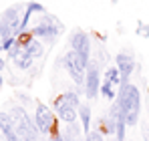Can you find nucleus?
I'll return each mask as SVG.
<instances>
[{
    "instance_id": "f257e3e1",
    "label": "nucleus",
    "mask_w": 149,
    "mask_h": 141,
    "mask_svg": "<svg viewBox=\"0 0 149 141\" xmlns=\"http://www.w3.org/2000/svg\"><path fill=\"white\" fill-rule=\"evenodd\" d=\"M117 105H119L121 113L125 115V123L127 125H137L139 111H141V95H139V89L135 85H131V83L121 85Z\"/></svg>"
},
{
    "instance_id": "f03ea898",
    "label": "nucleus",
    "mask_w": 149,
    "mask_h": 141,
    "mask_svg": "<svg viewBox=\"0 0 149 141\" xmlns=\"http://www.w3.org/2000/svg\"><path fill=\"white\" fill-rule=\"evenodd\" d=\"M8 115H10L12 125H14L18 137L22 141H38V129H36V125L28 119V115H26V111L22 107H12Z\"/></svg>"
},
{
    "instance_id": "7ed1b4c3",
    "label": "nucleus",
    "mask_w": 149,
    "mask_h": 141,
    "mask_svg": "<svg viewBox=\"0 0 149 141\" xmlns=\"http://www.w3.org/2000/svg\"><path fill=\"white\" fill-rule=\"evenodd\" d=\"M63 63H65V69L69 70V75L73 77L74 83H77V85H85V73H87L89 63H87L79 52H74V50H69V52L65 54Z\"/></svg>"
},
{
    "instance_id": "20e7f679",
    "label": "nucleus",
    "mask_w": 149,
    "mask_h": 141,
    "mask_svg": "<svg viewBox=\"0 0 149 141\" xmlns=\"http://www.w3.org/2000/svg\"><path fill=\"white\" fill-rule=\"evenodd\" d=\"M34 125L38 129V133H50L54 127V115L50 113L47 105L38 103L36 105V113H34Z\"/></svg>"
},
{
    "instance_id": "39448f33",
    "label": "nucleus",
    "mask_w": 149,
    "mask_h": 141,
    "mask_svg": "<svg viewBox=\"0 0 149 141\" xmlns=\"http://www.w3.org/2000/svg\"><path fill=\"white\" fill-rule=\"evenodd\" d=\"M101 89V79H99V67L97 63H91L87 67V73H85V93L89 99H95L97 93Z\"/></svg>"
},
{
    "instance_id": "423d86ee",
    "label": "nucleus",
    "mask_w": 149,
    "mask_h": 141,
    "mask_svg": "<svg viewBox=\"0 0 149 141\" xmlns=\"http://www.w3.org/2000/svg\"><path fill=\"white\" fill-rule=\"evenodd\" d=\"M121 85V77H119V70L117 67H111V69H107L105 73V79H103V83H101V93L105 95L109 101L111 99H115V89Z\"/></svg>"
},
{
    "instance_id": "0eeeda50",
    "label": "nucleus",
    "mask_w": 149,
    "mask_h": 141,
    "mask_svg": "<svg viewBox=\"0 0 149 141\" xmlns=\"http://www.w3.org/2000/svg\"><path fill=\"white\" fill-rule=\"evenodd\" d=\"M58 28H61V24L56 22L52 16H47L32 28V36H45V38L52 40L54 34H58Z\"/></svg>"
},
{
    "instance_id": "6e6552de",
    "label": "nucleus",
    "mask_w": 149,
    "mask_h": 141,
    "mask_svg": "<svg viewBox=\"0 0 149 141\" xmlns=\"http://www.w3.org/2000/svg\"><path fill=\"white\" fill-rule=\"evenodd\" d=\"M71 47H73L74 52H79L87 63H89V59H91V40H89V36L85 34V32H74L73 36H71Z\"/></svg>"
},
{
    "instance_id": "1a4fd4ad",
    "label": "nucleus",
    "mask_w": 149,
    "mask_h": 141,
    "mask_svg": "<svg viewBox=\"0 0 149 141\" xmlns=\"http://www.w3.org/2000/svg\"><path fill=\"white\" fill-rule=\"evenodd\" d=\"M115 63H117V70H119V77H121V85H127V81H129V77L133 73V67H135L133 57L129 52H119Z\"/></svg>"
},
{
    "instance_id": "9d476101",
    "label": "nucleus",
    "mask_w": 149,
    "mask_h": 141,
    "mask_svg": "<svg viewBox=\"0 0 149 141\" xmlns=\"http://www.w3.org/2000/svg\"><path fill=\"white\" fill-rule=\"evenodd\" d=\"M109 117L111 121L115 123V133H117V139L123 141L125 139V115L121 113V109H119V105L117 103H113V107H111V111H109Z\"/></svg>"
},
{
    "instance_id": "9b49d317",
    "label": "nucleus",
    "mask_w": 149,
    "mask_h": 141,
    "mask_svg": "<svg viewBox=\"0 0 149 141\" xmlns=\"http://www.w3.org/2000/svg\"><path fill=\"white\" fill-rule=\"evenodd\" d=\"M54 107H56V113H58L61 121H65V123H74L77 121V109L71 107V105H67L63 101V97L54 99Z\"/></svg>"
},
{
    "instance_id": "f8f14e48",
    "label": "nucleus",
    "mask_w": 149,
    "mask_h": 141,
    "mask_svg": "<svg viewBox=\"0 0 149 141\" xmlns=\"http://www.w3.org/2000/svg\"><path fill=\"white\" fill-rule=\"evenodd\" d=\"M0 131H2V135L8 141H22L18 137V133H16V129L12 125V119H10L8 113H0Z\"/></svg>"
},
{
    "instance_id": "ddd939ff",
    "label": "nucleus",
    "mask_w": 149,
    "mask_h": 141,
    "mask_svg": "<svg viewBox=\"0 0 149 141\" xmlns=\"http://www.w3.org/2000/svg\"><path fill=\"white\" fill-rule=\"evenodd\" d=\"M24 48H26V52L32 57V59H38V57H42V45L36 40V38H30L28 43L24 45Z\"/></svg>"
},
{
    "instance_id": "4468645a",
    "label": "nucleus",
    "mask_w": 149,
    "mask_h": 141,
    "mask_svg": "<svg viewBox=\"0 0 149 141\" xmlns=\"http://www.w3.org/2000/svg\"><path fill=\"white\" fill-rule=\"evenodd\" d=\"M65 141H81V129H79V125H77V121L74 123H69V127L65 129Z\"/></svg>"
},
{
    "instance_id": "2eb2a0df",
    "label": "nucleus",
    "mask_w": 149,
    "mask_h": 141,
    "mask_svg": "<svg viewBox=\"0 0 149 141\" xmlns=\"http://www.w3.org/2000/svg\"><path fill=\"white\" fill-rule=\"evenodd\" d=\"M79 115H81V121H83V131L89 133L91 131V109L89 107H79Z\"/></svg>"
},
{
    "instance_id": "dca6fc26",
    "label": "nucleus",
    "mask_w": 149,
    "mask_h": 141,
    "mask_svg": "<svg viewBox=\"0 0 149 141\" xmlns=\"http://www.w3.org/2000/svg\"><path fill=\"white\" fill-rule=\"evenodd\" d=\"M14 63H16V67H18V69L24 70V69H28V67H30V63H32V57L26 52V48H22V50H20V54L14 59Z\"/></svg>"
},
{
    "instance_id": "f3484780",
    "label": "nucleus",
    "mask_w": 149,
    "mask_h": 141,
    "mask_svg": "<svg viewBox=\"0 0 149 141\" xmlns=\"http://www.w3.org/2000/svg\"><path fill=\"white\" fill-rule=\"evenodd\" d=\"M63 101L67 103V105H71V107H81V103H79V95L73 93V91H67V93L63 95Z\"/></svg>"
},
{
    "instance_id": "a211bd4d",
    "label": "nucleus",
    "mask_w": 149,
    "mask_h": 141,
    "mask_svg": "<svg viewBox=\"0 0 149 141\" xmlns=\"http://www.w3.org/2000/svg\"><path fill=\"white\" fill-rule=\"evenodd\" d=\"M87 141H103V137H101V133H97V131H89L87 133Z\"/></svg>"
},
{
    "instance_id": "6ab92c4d",
    "label": "nucleus",
    "mask_w": 149,
    "mask_h": 141,
    "mask_svg": "<svg viewBox=\"0 0 149 141\" xmlns=\"http://www.w3.org/2000/svg\"><path fill=\"white\" fill-rule=\"evenodd\" d=\"M50 141H65V137H63V135H58V133H54V135L50 137Z\"/></svg>"
},
{
    "instance_id": "aec40b11",
    "label": "nucleus",
    "mask_w": 149,
    "mask_h": 141,
    "mask_svg": "<svg viewBox=\"0 0 149 141\" xmlns=\"http://www.w3.org/2000/svg\"><path fill=\"white\" fill-rule=\"evenodd\" d=\"M2 67H4V63H2V59H0V70H2Z\"/></svg>"
}]
</instances>
